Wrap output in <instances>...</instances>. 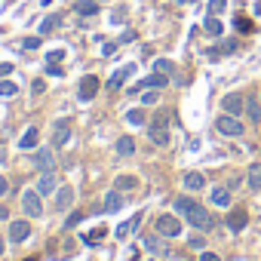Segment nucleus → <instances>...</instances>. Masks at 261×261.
Wrapping results in <instances>:
<instances>
[{
	"label": "nucleus",
	"mask_w": 261,
	"mask_h": 261,
	"mask_svg": "<svg viewBox=\"0 0 261 261\" xmlns=\"http://www.w3.org/2000/svg\"><path fill=\"white\" fill-rule=\"evenodd\" d=\"M0 255H4V240H0Z\"/></svg>",
	"instance_id": "49530a36"
},
{
	"label": "nucleus",
	"mask_w": 261,
	"mask_h": 261,
	"mask_svg": "<svg viewBox=\"0 0 261 261\" xmlns=\"http://www.w3.org/2000/svg\"><path fill=\"white\" fill-rule=\"evenodd\" d=\"M185 188H188V191H200V188H206L203 172H188V175H185Z\"/></svg>",
	"instance_id": "6ab92c4d"
},
{
	"label": "nucleus",
	"mask_w": 261,
	"mask_h": 261,
	"mask_svg": "<svg viewBox=\"0 0 261 261\" xmlns=\"http://www.w3.org/2000/svg\"><path fill=\"white\" fill-rule=\"evenodd\" d=\"M209 197H212V203H215V206H227V203H230V191H227L224 185H221V188H212V194H209Z\"/></svg>",
	"instance_id": "aec40b11"
},
{
	"label": "nucleus",
	"mask_w": 261,
	"mask_h": 261,
	"mask_svg": "<svg viewBox=\"0 0 261 261\" xmlns=\"http://www.w3.org/2000/svg\"><path fill=\"white\" fill-rule=\"evenodd\" d=\"M154 71H160V74H172V62H166V59H160V62L154 65Z\"/></svg>",
	"instance_id": "473e14b6"
},
{
	"label": "nucleus",
	"mask_w": 261,
	"mask_h": 261,
	"mask_svg": "<svg viewBox=\"0 0 261 261\" xmlns=\"http://www.w3.org/2000/svg\"><path fill=\"white\" fill-rule=\"evenodd\" d=\"M194 206H197V200H191V197H175V212L188 215V212H191Z\"/></svg>",
	"instance_id": "a878e982"
},
{
	"label": "nucleus",
	"mask_w": 261,
	"mask_h": 261,
	"mask_svg": "<svg viewBox=\"0 0 261 261\" xmlns=\"http://www.w3.org/2000/svg\"><path fill=\"white\" fill-rule=\"evenodd\" d=\"M19 148H22V151H34V148H40V133H37V126L25 129V136L19 139Z\"/></svg>",
	"instance_id": "4468645a"
},
{
	"label": "nucleus",
	"mask_w": 261,
	"mask_h": 261,
	"mask_svg": "<svg viewBox=\"0 0 261 261\" xmlns=\"http://www.w3.org/2000/svg\"><path fill=\"white\" fill-rule=\"evenodd\" d=\"M151 142L157 148H166L169 145V126H166V114H160L154 123H151Z\"/></svg>",
	"instance_id": "39448f33"
},
{
	"label": "nucleus",
	"mask_w": 261,
	"mask_h": 261,
	"mask_svg": "<svg viewBox=\"0 0 261 261\" xmlns=\"http://www.w3.org/2000/svg\"><path fill=\"white\" fill-rule=\"evenodd\" d=\"M166 83H169V74H160V71H157V74H151V77H145L142 83H136L133 89H129V92H142V89H163Z\"/></svg>",
	"instance_id": "0eeeda50"
},
{
	"label": "nucleus",
	"mask_w": 261,
	"mask_h": 261,
	"mask_svg": "<svg viewBox=\"0 0 261 261\" xmlns=\"http://www.w3.org/2000/svg\"><path fill=\"white\" fill-rule=\"evenodd\" d=\"M139 181L133 178V175H120V178H114V188L117 191H129V188H136Z\"/></svg>",
	"instance_id": "bb28decb"
},
{
	"label": "nucleus",
	"mask_w": 261,
	"mask_h": 261,
	"mask_svg": "<svg viewBox=\"0 0 261 261\" xmlns=\"http://www.w3.org/2000/svg\"><path fill=\"white\" fill-rule=\"evenodd\" d=\"M74 13L77 16H95L98 13V4H95V0H80V4L74 7Z\"/></svg>",
	"instance_id": "412c9836"
},
{
	"label": "nucleus",
	"mask_w": 261,
	"mask_h": 261,
	"mask_svg": "<svg viewBox=\"0 0 261 261\" xmlns=\"http://www.w3.org/2000/svg\"><path fill=\"white\" fill-rule=\"evenodd\" d=\"M34 166H37L40 172H53V169H56V154H53L49 148H40L37 157H34Z\"/></svg>",
	"instance_id": "1a4fd4ad"
},
{
	"label": "nucleus",
	"mask_w": 261,
	"mask_h": 261,
	"mask_svg": "<svg viewBox=\"0 0 261 261\" xmlns=\"http://www.w3.org/2000/svg\"><path fill=\"white\" fill-rule=\"evenodd\" d=\"M46 74H49V77H62L65 71H62V68H59L56 62H49V65H46Z\"/></svg>",
	"instance_id": "c9c22d12"
},
{
	"label": "nucleus",
	"mask_w": 261,
	"mask_h": 261,
	"mask_svg": "<svg viewBox=\"0 0 261 261\" xmlns=\"http://www.w3.org/2000/svg\"><path fill=\"white\" fill-rule=\"evenodd\" d=\"M53 28H59V16H49V19H46V22L40 25V34H49Z\"/></svg>",
	"instance_id": "2f4dec72"
},
{
	"label": "nucleus",
	"mask_w": 261,
	"mask_h": 261,
	"mask_svg": "<svg viewBox=\"0 0 261 261\" xmlns=\"http://www.w3.org/2000/svg\"><path fill=\"white\" fill-rule=\"evenodd\" d=\"M28 261H34V258H28Z\"/></svg>",
	"instance_id": "09e8293b"
},
{
	"label": "nucleus",
	"mask_w": 261,
	"mask_h": 261,
	"mask_svg": "<svg viewBox=\"0 0 261 261\" xmlns=\"http://www.w3.org/2000/svg\"><path fill=\"white\" fill-rule=\"evenodd\" d=\"M200 261H221L215 252H200Z\"/></svg>",
	"instance_id": "ea45409f"
},
{
	"label": "nucleus",
	"mask_w": 261,
	"mask_h": 261,
	"mask_svg": "<svg viewBox=\"0 0 261 261\" xmlns=\"http://www.w3.org/2000/svg\"><path fill=\"white\" fill-rule=\"evenodd\" d=\"M243 114H249V123H261V105H258L255 98L246 101V111H243Z\"/></svg>",
	"instance_id": "4be33fe9"
},
{
	"label": "nucleus",
	"mask_w": 261,
	"mask_h": 261,
	"mask_svg": "<svg viewBox=\"0 0 261 261\" xmlns=\"http://www.w3.org/2000/svg\"><path fill=\"white\" fill-rule=\"evenodd\" d=\"M246 181H249V191H261V163H252L249 166Z\"/></svg>",
	"instance_id": "f3484780"
},
{
	"label": "nucleus",
	"mask_w": 261,
	"mask_h": 261,
	"mask_svg": "<svg viewBox=\"0 0 261 261\" xmlns=\"http://www.w3.org/2000/svg\"><path fill=\"white\" fill-rule=\"evenodd\" d=\"M237 28H240V31H252V22H246V19H237Z\"/></svg>",
	"instance_id": "79ce46f5"
},
{
	"label": "nucleus",
	"mask_w": 261,
	"mask_h": 261,
	"mask_svg": "<svg viewBox=\"0 0 261 261\" xmlns=\"http://www.w3.org/2000/svg\"><path fill=\"white\" fill-rule=\"evenodd\" d=\"M95 92H98V77H92V74H89V77H83V80H80V92H77V95H80V101L95 98Z\"/></svg>",
	"instance_id": "9d476101"
},
{
	"label": "nucleus",
	"mask_w": 261,
	"mask_h": 261,
	"mask_svg": "<svg viewBox=\"0 0 261 261\" xmlns=\"http://www.w3.org/2000/svg\"><path fill=\"white\" fill-rule=\"evenodd\" d=\"M224 7H227V0H209V16L224 13Z\"/></svg>",
	"instance_id": "c756f323"
},
{
	"label": "nucleus",
	"mask_w": 261,
	"mask_h": 261,
	"mask_svg": "<svg viewBox=\"0 0 261 261\" xmlns=\"http://www.w3.org/2000/svg\"><path fill=\"white\" fill-rule=\"evenodd\" d=\"M117 154H120V157H129V154H136V142L129 139V136H123V139L117 142Z\"/></svg>",
	"instance_id": "5701e85b"
},
{
	"label": "nucleus",
	"mask_w": 261,
	"mask_h": 261,
	"mask_svg": "<svg viewBox=\"0 0 261 261\" xmlns=\"http://www.w3.org/2000/svg\"><path fill=\"white\" fill-rule=\"evenodd\" d=\"M10 74H13V65H10V62H0V80L10 77Z\"/></svg>",
	"instance_id": "4c0bfd02"
},
{
	"label": "nucleus",
	"mask_w": 261,
	"mask_h": 261,
	"mask_svg": "<svg viewBox=\"0 0 261 261\" xmlns=\"http://www.w3.org/2000/svg\"><path fill=\"white\" fill-rule=\"evenodd\" d=\"M145 249L148 252H154V255H163V258H169L172 252H169V243H166V237L160 240V237H145Z\"/></svg>",
	"instance_id": "ddd939ff"
},
{
	"label": "nucleus",
	"mask_w": 261,
	"mask_h": 261,
	"mask_svg": "<svg viewBox=\"0 0 261 261\" xmlns=\"http://www.w3.org/2000/svg\"><path fill=\"white\" fill-rule=\"evenodd\" d=\"M246 224H249V212H246V209H233V212H227V227H230L233 233H240Z\"/></svg>",
	"instance_id": "f8f14e48"
},
{
	"label": "nucleus",
	"mask_w": 261,
	"mask_h": 261,
	"mask_svg": "<svg viewBox=\"0 0 261 261\" xmlns=\"http://www.w3.org/2000/svg\"><path fill=\"white\" fill-rule=\"evenodd\" d=\"M56 188H59L56 169H53V172H43V175H40V181H37V194H40V197H49V194H53Z\"/></svg>",
	"instance_id": "9b49d317"
},
{
	"label": "nucleus",
	"mask_w": 261,
	"mask_h": 261,
	"mask_svg": "<svg viewBox=\"0 0 261 261\" xmlns=\"http://www.w3.org/2000/svg\"><path fill=\"white\" fill-rule=\"evenodd\" d=\"M65 59V49H53V53H46V62H62Z\"/></svg>",
	"instance_id": "f704fd0d"
},
{
	"label": "nucleus",
	"mask_w": 261,
	"mask_h": 261,
	"mask_svg": "<svg viewBox=\"0 0 261 261\" xmlns=\"http://www.w3.org/2000/svg\"><path fill=\"white\" fill-rule=\"evenodd\" d=\"M215 129H218L221 136H227V139H240V136L246 133V126H243L233 114H224V111H221V117L215 120Z\"/></svg>",
	"instance_id": "f257e3e1"
},
{
	"label": "nucleus",
	"mask_w": 261,
	"mask_h": 261,
	"mask_svg": "<svg viewBox=\"0 0 261 261\" xmlns=\"http://www.w3.org/2000/svg\"><path fill=\"white\" fill-rule=\"evenodd\" d=\"M126 120L133 123V126H145V114H142V111H129V114H126Z\"/></svg>",
	"instance_id": "7c9ffc66"
},
{
	"label": "nucleus",
	"mask_w": 261,
	"mask_h": 261,
	"mask_svg": "<svg viewBox=\"0 0 261 261\" xmlns=\"http://www.w3.org/2000/svg\"><path fill=\"white\" fill-rule=\"evenodd\" d=\"M221 111L224 114H243L246 111V98H243V92H230V95H224V101H221Z\"/></svg>",
	"instance_id": "6e6552de"
},
{
	"label": "nucleus",
	"mask_w": 261,
	"mask_h": 261,
	"mask_svg": "<svg viewBox=\"0 0 261 261\" xmlns=\"http://www.w3.org/2000/svg\"><path fill=\"white\" fill-rule=\"evenodd\" d=\"M203 28H206V34H212V37H218V34H224V25H221V22H218L215 16H209Z\"/></svg>",
	"instance_id": "393cba45"
},
{
	"label": "nucleus",
	"mask_w": 261,
	"mask_h": 261,
	"mask_svg": "<svg viewBox=\"0 0 261 261\" xmlns=\"http://www.w3.org/2000/svg\"><path fill=\"white\" fill-rule=\"evenodd\" d=\"M43 89H46V83H43V80H34V92H37V95H40V92H43Z\"/></svg>",
	"instance_id": "c03bdc74"
},
{
	"label": "nucleus",
	"mask_w": 261,
	"mask_h": 261,
	"mask_svg": "<svg viewBox=\"0 0 261 261\" xmlns=\"http://www.w3.org/2000/svg\"><path fill=\"white\" fill-rule=\"evenodd\" d=\"M139 221H142V215H136L133 221H129V224H120V227H117V237H126V233L133 230V227H139Z\"/></svg>",
	"instance_id": "c85d7f7f"
},
{
	"label": "nucleus",
	"mask_w": 261,
	"mask_h": 261,
	"mask_svg": "<svg viewBox=\"0 0 261 261\" xmlns=\"http://www.w3.org/2000/svg\"><path fill=\"white\" fill-rule=\"evenodd\" d=\"M71 203H74V188H59V194H56V206L65 212V209H71Z\"/></svg>",
	"instance_id": "dca6fc26"
},
{
	"label": "nucleus",
	"mask_w": 261,
	"mask_h": 261,
	"mask_svg": "<svg viewBox=\"0 0 261 261\" xmlns=\"http://www.w3.org/2000/svg\"><path fill=\"white\" fill-rule=\"evenodd\" d=\"M129 74H133V65H126L123 71H117V74L108 80V89H111V92H114V89H120V86L126 83V77H129Z\"/></svg>",
	"instance_id": "a211bd4d"
},
{
	"label": "nucleus",
	"mask_w": 261,
	"mask_h": 261,
	"mask_svg": "<svg viewBox=\"0 0 261 261\" xmlns=\"http://www.w3.org/2000/svg\"><path fill=\"white\" fill-rule=\"evenodd\" d=\"M22 212L28 218H40L43 215V197L37 194V188H31V191L22 194Z\"/></svg>",
	"instance_id": "f03ea898"
},
{
	"label": "nucleus",
	"mask_w": 261,
	"mask_h": 261,
	"mask_svg": "<svg viewBox=\"0 0 261 261\" xmlns=\"http://www.w3.org/2000/svg\"><path fill=\"white\" fill-rule=\"evenodd\" d=\"M68 139H71L68 126H65V123H59V126H56V136H53V145H56V148H62V145H68Z\"/></svg>",
	"instance_id": "b1692460"
},
{
	"label": "nucleus",
	"mask_w": 261,
	"mask_h": 261,
	"mask_svg": "<svg viewBox=\"0 0 261 261\" xmlns=\"http://www.w3.org/2000/svg\"><path fill=\"white\" fill-rule=\"evenodd\" d=\"M157 233L166 237V240H175V237H181V221L175 215H160L157 218Z\"/></svg>",
	"instance_id": "20e7f679"
},
{
	"label": "nucleus",
	"mask_w": 261,
	"mask_h": 261,
	"mask_svg": "<svg viewBox=\"0 0 261 261\" xmlns=\"http://www.w3.org/2000/svg\"><path fill=\"white\" fill-rule=\"evenodd\" d=\"M185 218H188V221H191L197 230H212V227H215V218H212V215H209V212H206L200 203H197V206H194V209H191Z\"/></svg>",
	"instance_id": "7ed1b4c3"
},
{
	"label": "nucleus",
	"mask_w": 261,
	"mask_h": 261,
	"mask_svg": "<svg viewBox=\"0 0 261 261\" xmlns=\"http://www.w3.org/2000/svg\"><path fill=\"white\" fill-rule=\"evenodd\" d=\"M181 4H191V0H181Z\"/></svg>",
	"instance_id": "de8ad7c7"
},
{
	"label": "nucleus",
	"mask_w": 261,
	"mask_h": 261,
	"mask_svg": "<svg viewBox=\"0 0 261 261\" xmlns=\"http://www.w3.org/2000/svg\"><path fill=\"white\" fill-rule=\"evenodd\" d=\"M28 237H31V224H28L25 218H16V221H10V243H13V246L25 243Z\"/></svg>",
	"instance_id": "423d86ee"
},
{
	"label": "nucleus",
	"mask_w": 261,
	"mask_h": 261,
	"mask_svg": "<svg viewBox=\"0 0 261 261\" xmlns=\"http://www.w3.org/2000/svg\"><path fill=\"white\" fill-rule=\"evenodd\" d=\"M4 218H10V212H7V206H0V221Z\"/></svg>",
	"instance_id": "a18cd8bd"
},
{
	"label": "nucleus",
	"mask_w": 261,
	"mask_h": 261,
	"mask_svg": "<svg viewBox=\"0 0 261 261\" xmlns=\"http://www.w3.org/2000/svg\"><path fill=\"white\" fill-rule=\"evenodd\" d=\"M123 203H126V200H123V194L114 188V191H108V197H105V212H120V209H123Z\"/></svg>",
	"instance_id": "2eb2a0df"
},
{
	"label": "nucleus",
	"mask_w": 261,
	"mask_h": 261,
	"mask_svg": "<svg viewBox=\"0 0 261 261\" xmlns=\"http://www.w3.org/2000/svg\"><path fill=\"white\" fill-rule=\"evenodd\" d=\"M80 221H83V212H74V215L65 221V227H74V224H80Z\"/></svg>",
	"instance_id": "e433bc0d"
},
{
	"label": "nucleus",
	"mask_w": 261,
	"mask_h": 261,
	"mask_svg": "<svg viewBox=\"0 0 261 261\" xmlns=\"http://www.w3.org/2000/svg\"><path fill=\"white\" fill-rule=\"evenodd\" d=\"M188 246H191V249H200V252H203V249H206V240H203V237H191V240H188Z\"/></svg>",
	"instance_id": "72a5a7b5"
},
{
	"label": "nucleus",
	"mask_w": 261,
	"mask_h": 261,
	"mask_svg": "<svg viewBox=\"0 0 261 261\" xmlns=\"http://www.w3.org/2000/svg\"><path fill=\"white\" fill-rule=\"evenodd\" d=\"M37 46H40V40H37V37H28V40H25V49H37Z\"/></svg>",
	"instance_id": "37998d69"
},
{
	"label": "nucleus",
	"mask_w": 261,
	"mask_h": 261,
	"mask_svg": "<svg viewBox=\"0 0 261 261\" xmlns=\"http://www.w3.org/2000/svg\"><path fill=\"white\" fill-rule=\"evenodd\" d=\"M157 98H160V95H157V92H145V95H142V101H145V105H154V101H157Z\"/></svg>",
	"instance_id": "58836bf2"
},
{
	"label": "nucleus",
	"mask_w": 261,
	"mask_h": 261,
	"mask_svg": "<svg viewBox=\"0 0 261 261\" xmlns=\"http://www.w3.org/2000/svg\"><path fill=\"white\" fill-rule=\"evenodd\" d=\"M10 191V181H7V175H0V197H4Z\"/></svg>",
	"instance_id": "a19ab883"
},
{
	"label": "nucleus",
	"mask_w": 261,
	"mask_h": 261,
	"mask_svg": "<svg viewBox=\"0 0 261 261\" xmlns=\"http://www.w3.org/2000/svg\"><path fill=\"white\" fill-rule=\"evenodd\" d=\"M16 83L13 80H0V98H10V95H16Z\"/></svg>",
	"instance_id": "cd10ccee"
}]
</instances>
